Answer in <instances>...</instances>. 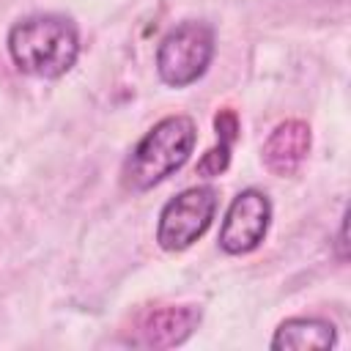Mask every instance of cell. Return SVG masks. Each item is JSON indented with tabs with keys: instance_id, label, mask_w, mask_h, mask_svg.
<instances>
[{
	"instance_id": "cell-1",
	"label": "cell",
	"mask_w": 351,
	"mask_h": 351,
	"mask_svg": "<svg viewBox=\"0 0 351 351\" xmlns=\"http://www.w3.org/2000/svg\"><path fill=\"white\" fill-rule=\"evenodd\" d=\"M5 47L22 74L58 80L69 74L80 58V30L60 14H33L11 25Z\"/></svg>"
},
{
	"instance_id": "cell-2",
	"label": "cell",
	"mask_w": 351,
	"mask_h": 351,
	"mask_svg": "<svg viewBox=\"0 0 351 351\" xmlns=\"http://www.w3.org/2000/svg\"><path fill=\"white\" fill-rule=\"evenodd\" d=\"M197 143V126L189 115H167L156 121L132 148L121 167V184L129 192H148L178 173Z\"/></svg>"
},
{
	"instance_id": "cell-3",
	"label": "cell",
	"mask_w": 351,
	"mask_h": 351,
	"mask_svg": "<svg viewBox=\"0 0 351 351\" xmlns=\"http://www.w3.org/2000/svg\"><path fill=\"white\" fill-rule=\"evenodd\" d=\"M214 27L200 19H186L170 27L156 47V74L167 88L197 82L214 58Z\"/></svg>"
},
{
	"instance_id": "cell-4",
	"label": "cell",
	"mask_w": 351,
	"mask_h": 351,
	"mask_svg": "<svg viewBox=\"0 0 351 351\" xmlns=\"http://www.w3.org/2000/svg\"><path fill=\"white\" fill-rule=\"evenodd\" d=\"M217 189L208 184L200 186H189L184 192H178L176 197H170L162 211H159V222H156V241L165 252H181L186 247H192L211 225L214 214H217Z\"/></svg>"
},
{
	"instance_id": "cell-5",
	"label": "cell",
	"mask_w": 351,
	"mask_h": 351,
	"mask_svg": "<svg viewBox=\"0 0 351 351\" xmlns=\"http://www.w3.org/2000/svg\"><path fill=\"white\" fill-rule=\"evenodd\" d=\"M271 225V200L261 189H241L219 225V250L228 255H247L261 247Z\"/></svg>"
},
{
	"instance_id": "cell-6",
	"label": "cell",
	"mask_w": 351,
	"mask_h": 351,
	"mask_svg": "<svg viewBox=\"0 0 351 351\" xmlns=\"http://www.w3.org/2000/svg\"><path fill=\"white\" fill-rule=\"evenodd\" d=\"M200 307L184 304V307H162L154 313H145L137 324V335L129 340L140 348H176L189 340V335L200 324Z\"/></svg>"
},
{
	"instance_id": "cell-7",
	"label": "cell",
	"mask_w": 351,
	"mask_h": 351,
	"mask_svg": "<svg viewBox=\"0 0 351 351\" xmlns=\"http://www.w3.org/2000/svg\"><path fill=\"white\" fill-rule=\"evenodd\" d=\"M310 154V126L299 118L282 121L271 129L261 148V159L274 176H293Z\"/></svg>"
},
{
	"instance_id": "cell-8",
	"label": "cell",
	"mask_w": 351,
	"mask_h": 351,
	"mask_svg": "<svg viewBox=\"0 0 351 351\" xmlns=\"http://www.w3.org/2000/svg\"><path fill=\"white\" fill-rule=\"evenodd\" d=\"M274 351H307V348H335L337 326L324 318H288L274 329L269 343Z\"/></svg>"
},
{
	"instance_id": "cell-9",
	"label": "cell",
	"mask_w": 351,
	"mask_h": 351,
	"mask_svg": "<svg viewBox=\"0 0 351 351\" xmlns=\"http://www.w3.org/2000/svg\"><path fill=\"white\" fill-rule=\"evenodd\" d=\"M214 126H217L219 143H217L211 151H206V154L200 156V162H197V173L206 176V178H214V176L225 173L228 165H230V145H233L236 132H239L236 112H233V110H222V112L214 118Z\"/></svg>"
}]
</instances>
